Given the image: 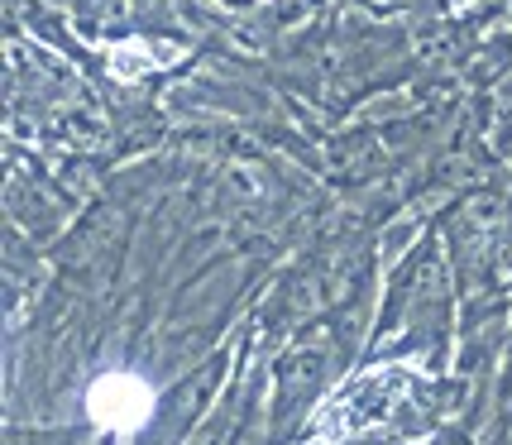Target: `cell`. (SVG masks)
Returning <instances> with one entry per match:
<instances>
[{
  "mask_svg": "<svg viewBox=\"0 0 512 445\" xmlns=\"http://www.w3.org/2000/svg\"><path fill=\"white\" fill-rule=\"evenodd\" d=\"M87 417L111 436H134L154 417V388L130 369H111L87 388Z\"/></svg>",
  "mask_w": 512,
  "mask_h": 445,
  "instance_id": "6da1fadb",
  "label": "cell"
},
{
  "mask_svg": "<svg viewBox=\"0 0 512 445\" xmlns=\"http://www.w3.org/2000/svg\"><path fill=\"white\" fill-rule=\"evenodd\" d=\"M331 163H335V173H345V178H364L374 163H379V149L369 144V139H331Z\"/></svg>",
  "mask_w": 512,
  "mask_h": 445,
  "instance_id": "7a4b0ae2",
  "label": "cell"
},
{
  "mask_svg": "<svg viewBox=\"0 0 512 445\" xmlns=\"http://www.w3.org/2000/svg\"><path fill=\"white\" fill-rule=\"evenodd\" d=\"M225 441H230V422H211L201 436H192L187 445H225Z\"/></svg>",
  "mask_w": 512,
  "mask_h": 445,
  "instance_id": "3957f363",
  "label": "cell"
},
{
  "mask_svg": "<svg viewBox=\"0 0 512 445\" xmlns=\"http://www.w3.org/2000/svg\"><path fill=\"white\" fill-rule=\"evenodd\" d=\"M139 5H144V10H158V5H168V0H139Z\"/></svg>",
  "mask_w": 512,
  "mask_h": 445,
  "instance_id": "277c9868",
  "label": "cell"
}]
</instances>
